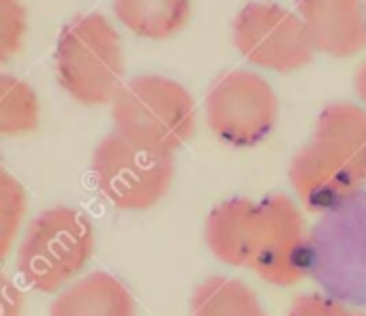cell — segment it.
<instances>
[{"mask_svg":"<svg viewBox=\"0 0 366 316\" xmlns=\"http://www.w3.org/2000/svg\"><path fill=\"white\" fill-rule=\"evenodd\" d=\"M114 131L124 139L174 154L195 133V98L176 79L165 75H137L112 101Z\"/></svg>","mask_w":366,"mask_h":316,"instance_id":"cell-2","label":"cell"},{"mask_svg":"<svg viewBox=\"0 0 366 316\" xmlns=\"http://www.w3.org/2000/svg\"><path fill=\"white\" fill-rule=\"evenodd\" d=\"M315 51L350 58L366 47L365 0H296Z\"/></svg>","mask_w":366,"mask_h":316,"instance_id":"cell-9","label":"cell"},{"mask_svg":"<svg viewBox=\"0 0 366 316\" xmlns=\"http://www.w3.org/2000/svg\"><path fill=\"white\" fill-rule=\"evenodd\" d=\"M24 293L9 278H2V316H21Z\"/></svg>","mask_w":366,"mask_h":316,"instance_id":"cell-18","label":"cell"},{"mask_svg":"<svg viewBox=\"0 0 366 316\" xmlns=\"http://www.w3.org/2000/svg\"><path fill=\"white\" fill-rule=\"evenodd\" d=\"M274 88L253 71H229L206 94V122L217 139L232 148H253L277 126Z\"/></svg>","mask_w":366,"mask_h":316,"instance_id":"cell-7","label":"cell"},{"mask_svg":"<svg viewBox=\"0 0 366 316\" xmlns=\"http://www.w3.org/2000/svg\"><path fill=\"white\" fill-rule=\"evenodd\" d=\"M354 90H356V96L360 98V103L366 107V60L356 68V75H354Z\"/></svg>","mask_w":366,"mask_h":316,"instance_id":"cell-19","label":"cell"},{"mask_svg":"<svg viewBox=\"0 0 366 316\" xmlns=\"http://www.w3.org/2000/svg\"><path fill=\"white\" fill-rule=\"evenodd\" d=\"M97 190L118 210L144 212L154 208L174 184V154L142 148L116 131L105 135L92 152Z\"/></svg>","mask_w":366,"mask_h":316,"instance_id":"cell-5","label":"cell"},{"mask_svg":"<svg viewBox=\"0 0 366 316\" xmlns=\"http://www.w3.org/2000/svg\"><path fill=\"white\" fill-rule=\"evenodd\" d=\"M26 214L24 186L2 169L0 173V255L6 257L15 246L21 220Z\"/></svg>","mask_w":366,"mask_h":316,"instance_id":"cell-15","label":"cell"},{"mask_svg":"<svg viewBox=\"0 0 366 316\" xmlns=\"http://www.w3.org/2000/svg\"><path fill=\"white\" fill-rule=\"evenodd\" d=\"M118 21L142 39H169L191 17V0H112Z\"/></svg>","mask_w":366,"mask_h":316,"instance_id":"cell-12","label":"cell"},{"mask_svg":"<svg viewBox=\"0 0 366 316\" xmlns=\"http://www.w3.org/2000/svg\"><path fill=\"white\" fill-rule=\"evenodd\" d=\"M365 9H366V0H365Z\"/></svg>","mask_w":366,"mask_h":316,"instance_id":"cell-20","label":"cell"},{"mask_svg":"<svg viewBox=\"0 0 366 316\" xmlns=\"http://www.w3.org/2000/svg\"><path fill=\"white\" fill-rule=\"evenodd\" d=\"M191 316H266L257 293L238 278L210 276L191 297Z\"/></svg>","mask_w":366,"mask_h":316,"instance_id":"cell-13","label":"cell"},{"mask_svg":"<svg viewBox=\"0 0 366 316\" xmlns=\"http://www.w3.org/2000/svg\"><path fill=\"white\" fill-rule=\"evenodd\" d=\"M39 124V96L32 86L13 75H0V133L26 135Z\"/></svg>","mask_w":366,"mask_h":316,"instance_id":"cell-14","label":"cell"},{"mask_svg":"<svg viewBox=\"0 0 366 316\" xmlns=\"http://www.w3.org/2000/svg\"><path fill=\"white\" fill-rule=\"evenodd\" d=\"M56 77L79 105L112 103L124 86V49L114 24L101 13H88L66 24L56 43Z\"/></svg>","mask_w":366,"mask_h":316,"instance_id":"cell-4","label":"cell"},{"mask_svg":"<svg viewBox=\"0 0 366 316\" xmlns=\"http://www.w3.org/2000/svg\"><path fill=\"white\" fill-rule=\"evenodd\" d=\"M26 34V6L21 0H0V60L19 51Z\"/></svg>","mask_w":366,"mask_h":316,"instance_id":"cell-16","label":"cell"},{"mask_svg":"<svg viewBox=\"0 0 366 316\" xmlns=\"http://www.w3.org/2000/svg\"><path fill=\"white\" fill-rule=\"evenodd\" d=\"M232 32L240 56L266 71H300L315 53L302 17L277 2H251L242 6Z\"/></svg>","mask_w":366,"mask_h":316,"instance_id":"cell-8","label":"cell"},{"mask_svg":"<svg viewBox=\"0 0 366 316\" xmlns=\"http://www.w3.org/2000/svg\"><path fill=\"white\" fill-rule=\"evenodd\" d=\"M287 316H362L356 312L354 308H350L345 302H341L339 297L332 295H324V293H309V295H300Z\"/></svg>","mask_w":366,"mask_h":316,"instance_id":"cell-17","label":"cell"},{"mask_svg":"<svg viewBox=\"0 0 366 316\" xmlns=\"http://www.w3.org/2000/svg\"><path fill=\"white\" fill-rule=\"evenodd\" d=\"M49 316H137V306L116 276L90 272L56 295Z\"/></svg>","mask_w":366,"mask_h":316,"instance_id":"cell-10","label":"cell"},{"mask_svg":"<svg viewBox=\"0 0 366 316\" xmlns=\"http://www.w3.org/2000/svg\"><path fill=\"white\" fill-rule=\"evenodd\" d=\"M257 210L259 201L247 197H234L212 208L206 218L204 238L219 261L232 267L249 265Z\"/></svg>","mask_w":366,"mask_h":316,"instance_id":"cell-11","label":"cell"},{"mask_svg":"<svg viewBox=\"0 0 366 316\" xmlns=\"http://www.w3.org/2000/svg\"><path fill=\"white\" fill-rule=\"evenodd\" d=\"M290 184L311 212H337L366 186V109L332 103L290 165Z\"/></svg>","mask_w":366,"mask_h":316,"instance_id":"cell-1","label":"cell"},{"mask_svg":"<svg viewBox=\"0 0 366 316\" xmlns=\"http://www.w3.org/2000/svg\"><path fill=\"white\" fill-rule=\"evenodd\" d=\"M247 270L274 287H294L313 274V238L292 197L259 199Z\"/></svg>","mask_w":366,"mask_h":316,"instance_id":"cell-6","label":"cell"},{"mask_svg":"<svg viewBox=\"0 0 366 316\" xmlns=\"http://www.w3.org/2000/svg\"><path fill=\"white\" fill-rule=\"evenodd\" d=\"M94 229L90 218L69 205L41 212L26 229L17 246L15 267L34 291L58 295L90 263Z\"/></svg>","mask_w":366,"mask_h":316,"instance_id":"cell-3","label":"cell"}]
</instances>
